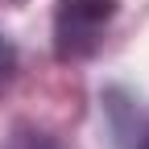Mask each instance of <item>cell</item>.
Wrapping results in <instances>:
<instances>
[{"mask_svg":"<svg viewBox=\"0 0 149 149\" xmlns=\"http://www.w3.org/2000/svg\"><path fill=\"white\" fill-rule=\"evenodd\" d=\"M8 149H50V141H46L42 133H33V137H17Z\"/></svg>","mask_w":149,"mask_h":149,"instance_id":"4","label":"cell"},{"mask_svg":"<svg viewBox=\"0 0 149 149\" xmlns=\"http://www.w3.org/2000/svg\"><path fill=\"white\" fill-rule=\"evenodd\" d=\"M0 4H25V0H0Z\"/></svg>","mask_w":149,"mask_h":149,"instance_id":"5","label":"cell"},{"mask_svg":"<svg viewBox=\"0 0 149 149\" xmlns=\"http://www.w3.org/2000/svg\"><path fill=\"white\" fill-rule=\"evenodd\" d=\"M104 112H108L112 137H116V149H149V108L141 100L112 87L104 95Z\"/></svg>","mask_w":149,"mask_h":149,"instance_id":"2","label":"cell"},{"mask_svg":"<svg viewBox=\"0 0 149 149\" xmlns=\"http://www.w3.org/2000/svg\"><path fill=\"white\" fill-rule=\"evenodd\" d=\"M120 13V0H58L54 4V54L58 62L91 58Z\"/></svg>","mask_w":149,"mask_h":149,"instance_id":"1","label":"cell"},{"mask_svg":"<svg viewBox=\"0 0 149 149\" xmlns=\"http://www.w3.org/2000/svg\"><path fill=\"white\" fill-rule=\"evenodd\" d=\"M13 70H17V46L8 42L4 33H0V83L13 79Z\"/></svg>","mask_w":149,"mask_h":149,"instance_id":"3","label":"cell"}]
</instances>
